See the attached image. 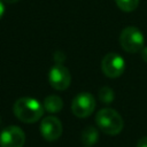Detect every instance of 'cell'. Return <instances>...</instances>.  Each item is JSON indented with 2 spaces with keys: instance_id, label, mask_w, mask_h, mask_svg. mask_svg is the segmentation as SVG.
<instances>
[{
  "instance_id": "6da1fadb",
  "label": "cell",
  "mask_w": 147,
  "mask_h": 147,
  "mask_svg": "<svg viewBox=\"0 0 147 147\" xmlns=\"http://www.w3.org/2000/svg\"><path fill=\"white\" fill-rule=\"evenodd\" d=\"M15 116L23 123H34L44 114V106L33 98H20L13 107Z\"/></svg>"
},
{
  "instance_id": "7c38bea8",
  "label": "cell",
  "mask_w": 147,
  "mask_h": 147,
  "mask_svg": "<svg viewBox=\"0 0 147 147\" xmlns=\"http://www.w3.org/2000/svg\"><path fill=\"white\" fill-rule=\"evenodd\" d=\"M114 98H115V94H114V91L110 87L103 86V87L100 88V91H99V99H100L101 102L110 103V102H113Z\"/></svg>"
},
{
  "instance_id": "2e32d148",
  "label": "cell",
  "mask_w": 147,
  "mask_h": 147,
  "mask_svg": "<svg viewBox=\"0 0 147 147\" xmlns=\"http://www.w3.org/2000/svg\"><path fill=\"white\" fill-rule=\"evenodd\" d=\"M3 1L7 3H15V2H18L20 0H3Z\"/></svg>"
},
{
  "instance_id": "ba28073f",
  "label": "cell",
  "mask_w": 147,
  "mask_h": 147,
  "mask_svg": "<svg viewBox=\"0 0 147 147\" xmlns=\"http://www.w3.org/2000/svg\"><path fill=\"white\" fill-rule=\"evenodd\" d=\"M40 133L47 141H55L62 134V123L55 116H47L40 123Z\"/></svg>"
},
{
  "instance_id": "7a4b0ae2",
  "label": "cell",
  "mask_w": 147,
  "mask_h": 147,
  "mask_svg": "<svg viewBox=\"0 0 147 147\" xmlns=\"http://www.w3.org/2000/svg\"><path fill=\"white\" fill-rule=\"evenodd\" d=\"M95 123L102 132L109 136L118 134L124 126L122 116L111 108H103L99 110L95 116Z\"/></svg>"
},
{
  "instance_id": "e0dca14e",
  "label": "cell",
  "mask_w": 147,
  "mask_h": 147,
  "mask_svg": "<svg viewBox=\"0 0 147 147\" xmlns=\"http://www.w3.org/2000/svg\"><path fill=\"white\" fill-rule=\"evenodd\" d=\"M0 124H1V117H0Z\"/></svg>"
},
{
  "instance_id": "8992f818",
  "label": "cell",
  "mask_w": 147,
  "mask_h": 147,
  "mask_svg": "<svg viewBox=\"0 0 147 147\" xmlns=\"http://www.w3.org/2000/svg\"><path fill=\"white\" fill-rule=\"evenodd\" d=\"M48 80L53 88L57 91H64L71 83V75L62 63H56L48 72Z\"/></svg>"
},
{
  "instance_id": "3957f363",
  "label": "cell",
  "mask_w": 147,
  "mask_h": 147,
  "mask_svg": "<svg viewBox=\"0 0 147 147\" xmlns=\"http://www.w3.org/2000/svg\"><path fill=\"white\" fill-rule=\"evenodd\" d=\"M119 44L127 53H137L144 48L145 38L142 32L136 26H126L119 36Z\"/></svg>"
},
{
  "instance_id": "30bf717a",
  "label": "cell",
  "mask_w": 147,
  "mask_h": 147,
  "mask_svg": "<svg viewBox=\"0 0 147 147\" xmlns=\"http://www.w3.org/2000/svg\"><path fill=\"white\" fill-rule=\"evenodd\" d=\"M99 139V132L94 126H86L82 132V142L86 146H93Z\"/></svg>"
},
{
  "instance_id": "5b68a950",
  "label": "cell",
  "mask_w": 147,
  "mask_h": 147,
  "mask_svg": "<svg viewBox=\"0 0 147 147\" xmlns=\"http://www.w3.org/2000/svg\"><path fill=\"white\" fill-rule=\"evenodd\" d=\"M101 69L107 77L117 78L125 70V61L117 53H108L102 59Z\"/></svg>"
},
{
  "instance_id": "4fadbf2b",
  "label": "cell",
  "mask_w": 147,
  "mask_h": 147,
  "mask_svg": "<svg viewBox=\"0 0 147 147\" xmlns=\"http://www.w3.org/2000/svg\"><path fill=\"white\" fill-rule=\"evenodd\" d=\"M137 147H147V137H142L138 140Z\"/></svg>"
},
{
  "instance_id": "5bb4252c",
  "label": "cell",
  "mask_w": 147,
  "mask_h": 147,
  "mask_svg": "<svg viewBox=\"0 0 147 147\" xmlns=\"http://www.w3.org/2000/svg\"><path fill=\"white\" fill-rule=\"evenodd\" d=\"M141 57H142V60L147 63V47H144V48L141 49Z\"/></svg>"
},
{
  "instance_id": "9a60e30c",
  "label": "cell",
  "mask_w": 147,
  "mask_h": 147,
  "mask_svg": "<svg viewBox=\"0 0 147 147\" xmlns=\"http://www.w3.org/2000/svg\"><path fill=\"white\" fill-rule=\"evenodd\" d=\"M5 14V6H3V2L0 0V18L3 16Z\"/></svg>"
},
{
  "instance_id": "52a82bcc",
  "label": "cell",
  "mask_w": 147,
  "mask_h": 147,
  "mask_svg": "<svg viewBox=\"0 0 147 147\" xmlns=\"http://www.w3.org/2000/svg\"><path fill=\"white\" fill-rule=\"evenodd\" d=\"M24 142L25 134L16 125L7 126L0 133V147H23Z\"/></svg>"
},
{
  "instance_id": "8fae6325",
  "label": "cell",
  "mask_w": 147,
  "mask_h": 147,
  "mask_svg": "<svg viewBox=\"0 0 147 147\" xmlns=\"http://www.w3.org/2000/svg\"><path fill=\"white\" fill-rule=\"evenodd\" d=\"M115 2L121 10L126 13L133 11L139 5V0H115Z\"/></svg>"
},
{
  "instance_id": "277c9868",
  "label": "cell",
  "mask_w": 147,
  "mask_h": 147,
  "mask_svg": "<svg viewBox=\"0 0 147 147\" xmlns=\"http://www.w3.org/2000/svg\"><path fill=\"white\" fill-rule=\"evenodd\" d=\"M95 109V99L91 93L82 92L75 96L71 103V110L75 116L85 118L90 116Z\"/></svg>"
},
{
  "instance_id": "9c48e42d",
  "label": "cell",
  "mask_w": 147,
  "mask_h": 147,
  "mask_svg": "<svg viewBox=\"0 0 147 147\" xmlns=\"http://www.w3.org/2000/svg\"><path fill=\"white\" fill-rule=\"evenodd\" d=\"M44 109L48 113L55 114L62 110L63 108V101L59 95H48L44 100Z\"/></svg>"
}]
</instances>
